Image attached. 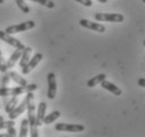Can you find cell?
<instances>
[{
    "mask_svg": "<svg viewBox=\"0 0 145 137\" xmlns=\"http://www.w3.org/2000/svg\"><path fill=\"white\" fill-rule=\"evenodd\" d=\"M26 111H27V119L29 123V133L32 137H38V126L36 123V107H35V96L34 92L26 93Z\"/></svg>",
    "mask_w": 145,
    "mask_h": 137,
    "instance_id": "6da1fadb",
    "label": "cell"
},
{
    "mask_svg": "<svg viewBox=\"0 0 145 137\" xmlns=\"http://www.w3.org/2000/svg\"><path fill=\"white\" fill-rule=\"evenodd\" d=\"M35 26H36V23L33 20H27V21L21 22V23H18V24L7 26V29H5V32L11 34V35H14V34H17V33L25 32V31L32 30Z\"/></svg>",
    "mask_w": 145,
    "mask_h": 137,
    "instance_id": "7a4b0ae2",
    "label": "cell"
},
{
    "mask_svg": "<svg viewBox=\"0 0 145 137\" xmlns=\"http://www.w3.org/2000/svg\"><path fill=\"white\" fill-rule=\"evenodd\" d=\"M97 21H107V22H123L124 16L122 14H109V13H96L94 15Z\"/></svg>",
    "mask_w": 145,
    "mask_h": 137,
    "instance_id": "3957f363",
    "label": "cell"
},
{
    "mask_svg": "<svg viewBox=\"0 0 145 137\" xmlns=\"http://www.w3.org/2000/svg\"><path fill=\"white\" fill-rule=\"evenodd\" d=\"M55 130L60 132H72V133H79L85 130V126L82 124H72V123H59L55 124Z\"/></svg>",
    "mask_w": 145,
    "mask_h": 137,
    "instance_id": "277c9868",
    "label": "cell"
},
{
    "mask_svg": "<svg viewBox=\"0 0 145 137\" xmlns=\"http://www.w3.org/2000/svg\"><path fill=\"white\" fill-rule=\"evenodd\" d=\"M0 39L3 40L4 42H7V44L12 45L15 49H22V50L25 49V45L22 43L20 40L13 37L11 34L7 33L5 31H0Z\"/></svg>",
    "mask_w": 145,
    "mask_h": 137,
    "instance_id": "5b68a950",
    "label": "cell"
},
{
    "mask_svg": "<svg viewBox=\"0 0 145 137\" xmlns=\"http://www.w3.org/2000/svg\"><path fill=\"white\" fill-rule=\"evenodd\" d=\"M42 59H43V55L41 54V53H37V54H35L33 56V58H31V59H29V61L21 68L22 74H24V75L29 74V73L32 72L34 68H36L37 65L41 62Z\"/></svg>",
    "mask_w": 145,
    "mask_h": 137,
    "instance_id": "8992f818",
    "label": "cell"
},
{
    "mask_svg": "<svg viewBox=\"0 0 145 137\" xmlns=\"http://www.w3.org/2000/svg\"><path fill=\"white\" fill-rule=\"evenodd\" d=\"M47 84H48V90H47V97L48 99H55L56 94H57V80L55 73L51 72L47 74Z\"/></svg>",
    "mask_w": 145,
    "mask_h": 137,
    "instance_id": "52a82bcc",
    "label": "cell"
},
{
    "mask_svg": "<svg viewBox=\"0 0 145 137\" xmlns=\"http://www.w3.org/2000/svg\"><path fill=\"white\" fill-rule=\"evenodd\" d=\"M25 93V88L19 86L17 88H0V97H7V96H19Z\"/></svg>",
    "mask_w": 145,
    "mask_h": 137,
    "instance_id": "ba28073f",
    "label": "cell"
},
{
    "mask_svg": "<svg viewBox=\"0 0 145 137\" xmlns=\"http://www.w3.org/2000/svg\"><path fill=\"white\" fill-rule=\"evenodd\" d=\"M79 24L81 26H83L85 29L91 30V31H95V32L98 33H104L106 31L105 26L101 23H97V22H93L91 20H87V19H81L79 21Z\"/></svg>",
    "mask_w": 145,
    "mask_h": 137,
    "instance_id": "9c48e42d",
    "label": "cell"
},
{
    "mask_svg": "<svg viewBox=\"0 0 145 137\" xmlns=\"http://www.w3.org/2000/svg\"><path fill=\"white\" fill-rule=\"evenodd\" d=\"M24 111H26V99L25 98H24V99H23V100H22L11 113H8V118L12 119V120H15V119L18 118L21 114H23Z\"/></svg>",
    "mask_w": 145,
    "mask_h": 137,
    "instance_id": "30bf717a",
    "label": "cell"
},
{
    "mask_svg": "<svg viewBox=\"0 0 145 137\" xmlns=\"http://www.w3.org/2000/svg\"><path fill=\"white\" fill-rule=\"evenodd\" d=\"M46 102H44V101H41L38 105V110H37L36 114V123L38 126H42V123H43L44 116H45V112H46Z\"/></svg>",
    "mask_w": 145,
    "mask_h": 137,
    "instance_id": "8fae6325",
    "label": "cell"
},
{
    "mask_svg": "<svg viewBox=\"0 0 145 137\" xmlns=\"http://www.w3.org/2000/svg\"><path fill=\"white\" fill-rule=\"evenodd\" d=\"M100 84H101V87L103 88V89H105L106 91H108V92L112 93L114 95H116V96H120V95L122 94V90H121L120 88H118L116 84H114V83L110 82V81H107L106 79L103 80Z\"/></svg>",
    "mask_w": 145,
    "mask_h": 137,
    "instance_id": "7c38bea8",
    "label": "cell"
},
{
    "mask_svg": "<svg viewBox=\"0 0 145 137\" xmlns=\"http://www.w3.org/2000/svg\"><path fill=\"white\" fill-rule=\"evenodd\" d=\"M22 53H23V50H22V49H16V51L11 55V57L7 59V68H12L16 65V62L18 61L19 59H20V57H21Z\"/></svg>",
    "mask_w": 145,
    "mask_h": 137,
    "instance_id": "4fadbf2b",
    "label": "cell"
},
{
    "mask_svg": "<svg viewBox=\"0 0 145 137\" xmlns=\"http://www.w3.org/2000/svg\"><path fill=\"white\" fill-rule=\"evenodd\" d=\"M32 53H33V49L31 47H25V49L23 50V53H22L21 57H20V61H19V67L21 68L29 61Z\"/></svg>",
    "mask_w": 145,
    "mask_h": 137,
    "instance_id": "5bb4252c",
    "label": "cell"
},
{
    "mask_svg": "<svg viewBox=\"0 0 145 137\" xmlns=\"http://www.w3.org/2000/svg\"><path fill=\"white\" fill-rule=\"evenodd\" d=\"M7 74L10 75L11 79L13 80V81H15L16 83H18L19 86L25 87L26 84H27V80H26L24 77H22L21 75H19L17 72H15V71H10V72H7Z\"/></svg>",
    "mask_w": 145,
    "mask_h": 137,
    "instance_id": "9a60e30c",
    "label": "cell"
},
{
    "mask_svg": "<svg viewBox=\"0 0 145 137\" xmlns=\"http://www.w3.org/2000/svg\"><path fill=\"white\" fill-rule=\"evenodd\" d=\"M60 116H61V112H60V111H58V110L53 111V112L50 113L48 115L44 116L43 123L44 124H51V123H53L54 121H56Z\"/></svg>",
    "mask_w": 145,
    "mask_h": 137,
    "instance_id": "2e32d148",
    "label": "cell"
},
{
    "mask_svg": "<svg viewBox=\"0 0 145 137\" xmlns=\"http://www.w3.org/2000/svg\"><path fill=\"white\" fill-rule=\"evenodd\" d=\"M104 79H106V75L102 73V74H98L97 76H95V77L91 78V79L86 82V84L88 88H94V87H96L97 84L101 83Z\"/></svg>",
    "mask_w": 145,
    "mask_h": 137,
    "instance_id": "e0dca14e",
    "label": "cell"
},
{
    "mask_svg": "<svg viewBox=\"0 0 145 137\" xmlns=\"http://www.w3.org/2000/svg\"><path fill=\"white\" fill-rule=\"evenodd\" d=\"M18 103H19L18 96H12V98L7 101V103L5 105V109H4L5 113H7V114H8V113H11L12 111H13V110L18 105Z\"/></svg>",
    "mask_w": 145,
    "mask_h": 137,
    "instance_id": "ac0fdd59",
    "label": "cell"
},
{
    "mask_svg": "<svg viewBox=\"0 0 145 137\" xmlns=\"http://www.w3.org/2000/svg\"><path fill=\"white\" fill-rule=\"evenodd\" d=\"M29 131V123L27 118H23L21 120V124H20V133L19 136L20 137H25L27 135Z\"/></svg>",
    "mask_w": 145,
    "mask_h": 137,
    "instance_id": "d6986e66",
    "label": "cell"
},
{
    "mask_svg": "<svg viewBox=\"0 0 145 137\" xmlns=\"http://www.w3.org/2000/svg\"><path fill=\"white\" fill-rule=\"evenodd\" d=\"M16 4L18 5V7L21 10L24 14H29V7L27 5V3L25 2V0H15Z\"/></svg>",
    "mask_w": 145,
    "mask_h": 137,
    "instance_id": "ffe728a7",
    "label": "cell"
},
{
    "mask_svg": "<svg viewBox=\"0 0 145 137\" xmlns=\"http://www.w3.org/2000/svg\"><path fill=\"white\" fill-rule=\"evenodd\" d=\"M29 1L37 2V3L41 4V5H43V7H46L47 9H54L55 5H56L53 0H29Z\"/></svg>",
    "mask_w": 145,
    "mask_h": 137,
    "instance_id": "44dd1931",
    "label": "cell"
},
{
    "mask_svg": "<svg viewBox=\"0 0 145 137\" xmlns=\"http://www.w3.org/2000/svg\"><path fill=\"white\" fill-rule=\"evenodd\" d=\"M7 71V60L4 59L3 54H2V52H1V49H0V72L5 73Z\"/></svg>",
    "mask_w": 145,
    "mask_h": 137,
    "instance_id": "7402d4cb",
    "label": "cell"
},
{
    "mask_svg": "<svg viewBox=\"0 0 145 137\" xmlns=\"http://www.w3.org/2000/svg\"><path fill=\"white\" fill-rule=\"evenodd\" d=\"M10 126H15V121L14 120H7V121H0V130H3V129H7Z\"/></svg>",
    "mask_w": 145,
    "mask_h": 137,
    "instance_id": "603a6c76",
    "label": "cell"
},
{
    "mask_svg": "<svg viewBox=\"0 0 145 137\" xmlns=\"http://www.w3.org/2000/svg\"><path fill=\"white\" fill-rule=\"evenodd\" d=\"M7 133L8 137L17 136V131L15 129V126H10L8 128H7Z\"/></svg>",
    "mask_w": 145,
    "mask_h": 137,
    "instance_id": "cb8c5ba5",
    "label": "cell"
},
{
    "mask_svg": "<svg viewBox=\"0 0 145 137\" xmlns=\"http://www.w3.org/2000/svg\"><path fill=\"white\" fill-rule=\"evenodd\" d=\"M25 93H29V92H34L38 89V86L36 83H27L25 87Z\"/></svg>",
    "mask_w": 145,
    "mask_h": 137,
    "instance_id": "d4e9b609",
    "label": "cell"
},
{
    "mask_svg": "<svg viewBox=\"0 0 145 137\" xmlns=\"http://www.w3.org/2000/svg\"><path fill=\"white\" fill-rule=\"evenodd\" d=\"M11 77H10V75L8 74H5V75L2 77V80H1V83H2V87H7V84L10 83V81H11Z\"/></svg>",
    "mask_w": 145,
    "mask_h": 137,
    "instance_id": "484cf974",
    "label": "cell"
},
{
    "mask_svg": "<svg viewBox=\"0 0 145 137\" xmlns=\"http://www.w3.org/2000/svg\"><path fill=\"white\" fill-rule=\"evenodd\" d=\"M75 1L79 2V3H81L82 5H84V7H89L93 5V1L91 0H75Z\"/></svg>",
    "mask_w": 145,
    "mask_h": 137,
    "instance_id": "4316f807",
    "label": "cell"
},
{
    "mask_svg": "<svg viewBox=\"0 0 145 137\" xmlns=\"http://www.w3.org/2000/svg\"><path fill=\"white\" fill-rule=\"evenodd\" d=\"M138 84L140 87L145 88V78H140V79L138 80Z\"/></svg>",
    "mask_w": 145,
    "mask_h": 137,
    "instance_id": "83f0119b",
    "label": "cell"
},
{
    "mask_svg": "<svg viewBox=\"0 0 145 137\" xmlns=\"http://www.w3.org/2000/svg\"><path fill=\"white\" fill-rule=\"evenodd\" d=\"M97 1H98V2H100V3H106L108 0H97Z\"/></svg>",
    "mask_w": 145,
    "mask_h": 137,
    "instance_id": "f1b7e54d",
    "label": "cell"
},
{
    "mask_svg": "<svg viewBox=\"0 0 145 137\" xmlns=\"http://www.w3.org/2000/svg\"><path fill=\"white\" fill-rule=\"evenodd\" d=\"M0 137H8V136H7V133H4V134H0Z\"/></svg>",
    "mask_w": 145,
    "mask_h": 137,
    "instance_id": "f546056e",
    "label": "cell"
},
{
    "mask_svg": "<svg viewBox=\"0 0 145 137\" xmlns=\"http://www.w3.org/2000/svg\"><path fill=\"white\" fill-rule=\"evenodd\" d=\"M4 119H3V116H1L0 115V121H3Z\"/></svg>",
    "mask_w": 145,
    "mask_h": 137,
    "instance_id": "4dcf8cb0",
    "label": "cell"
},
{
    "mask_svg": "<svg viewBox=\"0 0 145 137\" xmlns=\"http://www.w3.org/2000/svg\"><path fill=\"white\" fill-rule=\"evenodd\" d=\"M4 3V0H0V4H3Z\"/></svg>",
    "mask_w": 145,
    "mask_h": 137,
    "instance_id": "1f68e13d",
    "label": "cell"
},
{
    "mask_svg": "<svg viewBox=\"0 0 145 137\" xmlns=\"http://www.w3.org/2000/svg\"><path fill=\"white\" fill-rule=\"evenodd\" d=\"M143 45H144V47H145V40H144V41H143Z\"/></svg>",
    "mask_w": 145,
    "mask_h": 137,
    "instance_id": "d6a6232c",
    "label": "cell"
},
{
    "mask_svg": "<svg viewBox=\"0 0 145 137\" xmlns=\"http://www.w3.org/2000/svg\"><path fill=\"white\" fill-rule=\"evenodd\" d=\"M142 2H143V3H145V0H142Z\"/></svg>",
    "mask_w": 145,
    "mask_h": 137,
    "instance_id": "836d02e7",
    "label": "cell"
}]
</instances>
